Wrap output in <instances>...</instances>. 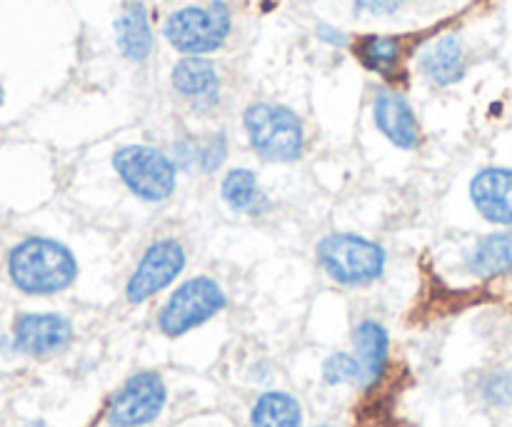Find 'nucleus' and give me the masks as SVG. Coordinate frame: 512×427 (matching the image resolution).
<instances>
[{
    "mask_svg": "<svg viewBox=\"0 0 512 427\" xmlns=\"http://www.w3.org/2000/svg\"><path fill=\"white\" fill-rule=\"evenodd\" d=\"M8 275L20 293L55 295L78 278V260L68 245L53 238H25L10 250Z\"/></svg>",
    "mask_w": 512,
    "mask_h": 427,
    "instance_id": "nucleus-1",
    "label": "nucleus"
},
{
    "mask_svg": "<svg viewBox=\"0 0 512 427\" xmlns=\"http://www.w3.org/2000/svg\"><path fill=\"white\" fill-rule=\"evenodd\" d=\"M20 427H48L45 423H28V425H20Z\"/></svg>",
    "mask_w": 512,
    "mask_h": 427,
    "instance_id": "nucleus-25",
    "label": "nucleus"
},
{
    "mask_svg": "<svg viewBox=\"0 0 512 427\" xmlns=\"http://www.w3.org/2000/svg\"><path fill=\"white\" fill-rule=\"evenodd\" d=\"M323 380L328 385H360L365 388V373L358 358L350 353H333L323 363Z\"/></svg>",
    "mask_w": 512,
    "mask_h": 427,
    "instance_id": "nucleus-21",
    "label": "nucleus"
},
{
    "mask_svg": "<svg viewBox=\"0 0 512 427\" xmlns=\"http://www.w3.org/2000/svg\"><path fill=\"white\" fill-rule=\"evenodd\" d=\"M315 35H318L323 43L333 45V48H345V45H348V35H345L343 30L333 28V25H328V23H320L318 28H315Z\"/></svg>",
    "mask_w": 512,
    "mask_h": 427,
    "instance_id": "nucleus-24",
    "label": "nucleus"
},
{
    "mask_svg": "<svg viewBox=\"0 0 512 427\" xmlns=\"http://www.w3.org/2000/svg\"><path fill=\"white\" fill-rule=\"evenodd\" d=\"M170 85L193 113L208 115L220 103V73L205 55H185L173 65Z\"/></svg>",
    "mask_w": 512,
    "mask_h": 427,
    "instance_id": "nucleus-10",
    "label": "nucleus"
},
{
    "mask_svg": "<svg viewBox=\"0 0 512 427\" xmlns=\"http://www.w3.org/2000/svg\"><path fill=\"white\" fill-rule=\"evenodd\" d=\"M225 305H228V295L220 288L218 280L205 278V275L190 278L163 305L158 315V328L168 338H180L213 320L220 310H225Z\"/></svg>",
    "mask_w": 512,
    "mask_h": 427,
    "instance_id": "nucleus-6",
    "label": "nucleus"
},
{
    "mask_svg": "<svg viewBox=\"0 0 512 427\" xmlns=\"http://www.w3.org/2000/svg\"><path fill=\"white\" fill-rule=\"evenodd\" d=\"M73 343V325L55 313H25L15 320L13 350L30 358H50Z\"/></svg>",
    "mask_w": 512,
    "mask_h": 427,
    "instance_id": "nucleus-9",
    "label": "nucleus"
},
{
    "mask_svg": "<svg viewBox=\"0 0 512 427\" xmlns=\"http://www.w3.org/2000/svg\"><path fill=\"white\" fill-rule=\"evenodd\" d=\"M245 135L255 155L270 163H295L303 158V120L288 105L253 103L243 113Z\"/></svg>",
    "mask_w": 512,
    "mask_h": 427,
    "instance_id": "nucleus-2",
    "label": "nucleus"
},
{
    "mask_svg": "<svg viewBox=\"0 0 512 427\" xmlns=\"http://www.w3.org/2000/svg\"><path fill=\"white\" fill-rule=\"evenodd\" d=\"M228 135L225 130H215V133L203 135H185V138L175 140L173 155L178 170H188V173L210 175L225 163L228 158Z\"/></svg>",
    "mask_w": 512,
    "mask_h": 427,
    "instance_id": "nucleus-15",
    "label": "nucleus"
},
{
    "mask_svg": "<svg viewBox=\"0 0 512 427\" xmlns=\"http://www.w3.org/2000/svg\"><path fill=\"white\" fill-rule=\"evenodd\" d=\"M465 265H468V273L480 280L500 278V275L512 273V228L498 230V233L480 238L470 248Z\"/></svg>",
    "mask_w": 512,
    "mask_h": 427,
    "instance_id": "nucleus-17",
    "label": "nucleus"
},
{
    "mask_svg": "<svg viewBox=\"0 0 512 427\" xmlns=\"http://www.w3.org/2000/svg\"><path fill=\"white\" fill-rule=\"evenodd\" d=\"M318 263L330 280L345 288H363L383 278L388 255L383 245L355 233H333L315 248Z\"/></svg>",
    "mask_w": 512,
    "mask_h": 427,
    "instance_id": "nucleus-3",
    "label": "nucleus"
},
{
    "mask_svg": "<svg viewBox=\"0 0 512 427\" xmlns=\"http://www.w3.org/2000/svg\"><path fill=\"white\" fill-rule=\"evenodd\" d=\"M233 30V13L225 0L185 5L165 18L163 35L178 53L208 55L223 48Z\"/></svg>",
    "mask_w": 512,
    "mask_h": 427,
    "instance_id": "nucleus-4",
    "label": "nucleus"
},
{
    "mask_svg": "<svg viewBox=\"0 0 512 427\" xmlns=\"http://www.w3.org/2000/svg\"><path fill=\"white\" fill-rule=\"evenodd\" d=\"M168 388L153 370L130 375L108 405L110 427H145L163 415Z\"/></svg>",
    "mask_w": 512,
    "mask_h": 427,
    "instance_id": "nucleus-7",
    "label": "nucleus"
},
{
    "mask_svg": "<svg viewBox=\"0 0 512 427\" xmlns=\"http://www.w3.org/2000/svg\"><path fill=\"white\" fill-rule=\"evenodd\" d=\"M483 398L490 405H498V408H510L512 405V373L510 370H498V373H490L483 380Z\"/></svg>",
    "mask_w": 512,
    "mask_h": 427,
    "instance_id": "nucleus-22",
    "label": "nucleus"
},
{
    "mask_svg": "<svg viewBox=\"0 0 512 427\" xmlns=\"http://www.w3.org/2000/svg\"><path fill=\"white\" fill-rule=\"evenodd\" d=\"M185 248L173 238L155 240L143 258L138 260V268L130 275L125 285V298L130 305H140L145 300L155 298L160 290L168 288L173 280L185 270Z\"/></svg>",
    "mask_w": 512,
    "mask_h": 427,
    "instance_id": "nucleus-8",
    "label": "nucleus"
},
{
    "mask_svg": "<svg viewBox=\"0 0 512 427\" xmlns=\"http://www.w3.org/2000/svg\"><path fill=\"white\" fill-rule=\"evenodd\" d=\"M355 58L368 68L370 73L390 75L400 65L403 58V38L398 35H363L358 43L353 45Z\"/></svg>",
    "mask_w": 512,
    "mask_h": 427,
    "instance_id": "nucleus-19",
    "label": "nucleus"
},
{
    "mask_svg": "<svg viewBox=\"0 0 512 427\" xmlns=\"http://www.w3.org/2000/svg\"><path fill=\"white\" fill-rule=\"evenodd\" d=\"M373 120L380 133L400 150H415L420 143V125L413 105L400 90L378 88L373 100Z\"/></svg>",
    "mask_w": 512,
    "mask_h": 427,
    "instance_id": "nucleus-11",
    "label": "nucleus"
},
{
    "mask_svg": "<svg viewBox=\"0 0 512 427\" xmlns=\"http://www.w3.org/2000/svg\"><path fill=\"white\" fill-rule=\"evenodd\" d=\"M113 170L125 188L143 203H163L175 193L178 165L153 145H123L113 153Z\"/></svg>",
    "mask_w": 512,
    "mask_h": 427,
    "instance_id": "nucleus-5",
    "label": "nucleus"
},
{
    "mask_svg": "<svg viewBox=\"0 0 512 427\" xmlns=\"http://www.w3.org/2000/svg\"><path fill=\"white\" fill-rule=\"evenodd\" d=\"M418 70L435 88H450V85L460 83L465 78V70H468V58H465V48L458 35L445 33L430 40L420 50Z\"/></svg>",
    "mask_w": 512,
    "mask_h": 427,
    "instance_id": "nucleus-12",
    "label": "nucleus"
},
{
    "mask_svg": "<svg viewBox=\"0 0 512 427\" xmlns=\"http://www.w3.org/2000/svg\"><path fill=\"white\" fill-rule=\"evenodd\" d=\"M0 108H3V85H0Z\"/></svg>",
    "mask_w": 512,
    "mask_h": 427,
    "instance_id": "nucleus-26",
    "label": "nucleus"
},
{
    "mask_svg": "<svg viewBox=\"0 0 512 427\" xmlns=\"http://www.w3.org/2000/svg\"><path fill=\"white\" fill-rule=\"evenodd\" d=\"M355 358L365 373V388L380 383L390 360V335L378 320H363L353 333Z\"/></svg>",
    "mask_w": 512,
    "mask_h": 427,
    "instance_id": "nucleus-16",
    "label": "nucleus"
},
{
    "mask_svg": "<svg viewBox=\"0 0 512 427\" xmlns=\"http://www.w3.org/2000/svg\"><path fill=\"white\" fill-rule=\"evenodd\" d=\"M320 427H330V425H320Z\"/></svg>",
    "mask_w": 512,
    "mask_h": 427,
    "instance_id": "nucleus-27",
    "label": "nucleus"
},
{
    "mask_svg": "<svg viewBox=\"0 0 512 427\" xmlns=\"http://www.w3.org/2000/svg\"><path fill=\"white\" fill-rule=\"evenodd\" d=\"M303 425V408L290 393L270 390L260 395L258 403L250 410V427H300Z\"/></svg>",
    "mask_w": 512,
    "mask_h": 427,
    "instance_id": "nucleus-20",
    "label": "nucleus"
},
{
    "mask_svg": "<svg viewBox=\"0 0 512 427\" xmlns=\"http://www.w3.org/2000/svg\"><path fill=\"white\" fill-rule=\"evenodd\" d=\"M220 195H223L225 205L235 213L253 215V218H260V215L270 213L273 210V203L265 195V190L260 188L258 175L248 168H233L220 183Z\"/></svg>",
    "mask_w": 512,
    "mask_h": 427,
    "instance_id": "nucleus-18",
    "label": "nucleus"
},
{
    "mask_svg": "<svg viewBox=\"0 0 512 427\" xmlns=\"http://www.w3.org/2000/svg\"><path fill=\"white\" fill-rule=\"evenodd\" d=\"M115 45L130 63H145L153 55L155 35L148 8L140 0H128L115 20Z\"/></svg>",
    "mask_w": 512,
    "mask_h": 427,
    "instance_id": "nucleus-14",
    "label": "nucleus"
},
{
    "mask_svg": "<svg viewBox=\"0 0 512 427\" xmlns=\"http://www.w3.org/2000/svg\"><path fill=\"white\" fill-rule=\"evenodd\" d=\"M470 200L488 223L512 228V170L483 168L470 180Z\"/></svg>",
    "mask_w": 512,
    "mask_h": 427,
    "instance_id": "nucleus-13",
    "label": "nucleus"
},
{
    "mask_svg": "<svg viewBox=\"0 0 512 427\" xmlns=\"http://www.w3.org/2000/svg\"><path fill=\"white\" fill-rule=\"evenodd\" d=\"M405 0H355V13L360 15H393L403 8Z\"/></svg>",
    "mask_w": 512,
    "mask_h": 427,
    "instance_id": "nucleus-23",
    "label": "nucleus"
}]
</instances>
